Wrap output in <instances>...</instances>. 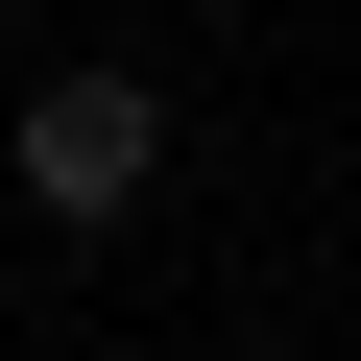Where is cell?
<instances>
[{"mask_svg": "<svg viewBox=\"0 0 361 361\" xmlns=\"http://www.w3.org/2000/svg\"><path fill=\"white\" fill-rule=\"evenodd\" d=\"M0 169H25V217H145V169H169V97H145V73H49L25 121H0Z\"/></svg>", "mask_w": 361, "mask_h": 361, "instance_id": "6da1fadb", "label": "cell"}]
</instances>
